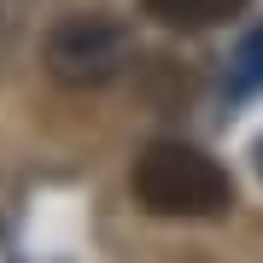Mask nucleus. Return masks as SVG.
I'll list each match as a JSON object with an SVG mask.
<instances>
[{"mask_svg":"<svg viewBox=\"0 0 263 263\" xmlns=\"http://www.w3.org/2000/svg\"><path fill=\"white\" fill-rule=\"evenodd\" d=\"M12 35H18V6H12V0H0V59L12 53Z\"/></svg>","mask_w":263,"mask_h":263,"instance_id":"39448f33","label":"nucleus"},{"mask_svg":"<svg viewBox=\"0 0 263 263\" xmlns=\"http://www.w3.org/2000/svg\"><path fill=\"white\" fill-rule=\"evenodd\" d=\"M129 59H135V35L111 12H70L41 41V65L59 88H105L129 70Z\"/></svg>","mask_w":263,"mask_h":263,"instance_id":"f03ea898","label":"nucleus"},{"mask_svg":"<svg viewBox=\"0 0 263 263\" xmlns=\"http://www.w3.org/2000/svg\"><path fill=\"white\" fill-rule=\"evenodd\" d=\"M135 199L152 216H222L234 205L228 170L187 141H152L135 158Z\"/></svg>","mask_w":263,"mask_h":263,"instance_id":"f257e3e1","label":"nucleus"},{"mask_svg":"<svg viewBox=\"0 0 263 263\" xmlns=\"http://www.w3.org/2000/svg\"><path fill=\"white\" fill-rule=\"evenodd\" d=\"M252 0H141V12L158 29H176V35H199V29L234 24Z\"/></svg>","mask_w":263,"mask_h":263,"instance_id":"7ed1b4c3","label":"nucleus"},{"mask_svg":"<svg viewBox=\"0 0 263 263\" xmlns=\"http://www.w3.org/2000/svg\"><path fill=\"white\" fill-rule=\"evenodd\" d=\"M234 88H263V24L240 41V53H234Z\"/></svg>","mask_w":263,"mask_h":263,"instance_id":"20e7f679","label":"nucleus"}]
</instances>
